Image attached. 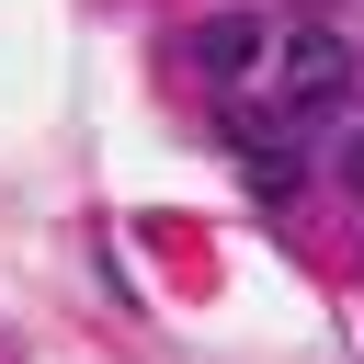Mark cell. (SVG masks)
Segmentation results:
<instances>
[{"label": "cell", "instance_id": "1", "mask_svg": "<svg viewBox=\"0 0 364 364\" xmlns=\"http://www.w3.org/2000/svg\"><path fill=\"white\" fill-rule=\"evenodd\" d=\"M341 91H353V46H341V34L307 23V34L273 46V102H284V114H330Z\"/></svg>", "mask_w": 364, "mask_h": 364}, {"label": "cell", "instance_id": "2", "mask_svg": "<svg viewBox=\"0 0 364 364\" xmlns=\"http://www.w3.org/2000/svg\"><path fill=\"white\" fill-rule=\"evenodd\" d=\"M262 46H273V34H262V11H216V23H205V34H193V57H205V68H216V80H239V68H250V57H262Z\"/></svg>", "mask_w": 364, "mask_h": 364}, {"label": "cell", "instance_id": "3", "mask_svg": "<svg viewBox=\"0 0 364 364\" xmlns=\"http://www.w3.org/2000/svg\"><path fill=\"white\" fill-rule=\"evenodd\" d=\"M296 182H307V171H296V148H284V159H273V148H250V193H262V205H296Z\"/></svg>", "mask_w": 364, "mask_h": 364}, {"label": "cell", "instance_id": "4", "mask_svg": "<svg viewBox=\"0 0 364 364\" xmlns=\"http://www.w3.org/2000/svg\"><path fill=\"white\" fill-rule=\"evenodd\" d=\"M341 182H353V193H364V136H353V148H341Z\"/></svg>", "mask_w": 364, "mask_h": 364}]
</instances>
